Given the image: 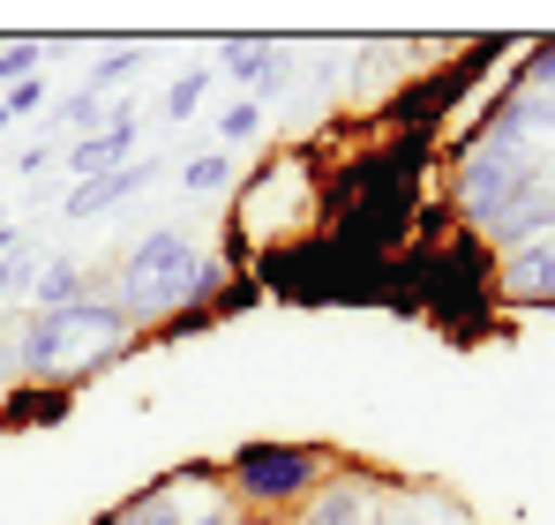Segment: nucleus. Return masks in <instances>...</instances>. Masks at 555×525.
<instances>
[{
    "instance_id": "nucleus-23",
    "label": "nucleus",
    "mask_w": 555,
    "mask_h": 525,
    "mask_svg": "<svg viewBox=\"0 0 555 525\" xmlns=\"http://www.w3.org/2000/svg\"><path fill=\"white\" fill-rule=\"evenodd\" d=\"M0 233H8V203H0Z\"/></svg>"
},
{
    "instance_id": "nucleus-9",
    "label": "nucleus",
    "mask_w": 555,
    "mask_h": 525,
    "mask_svg": "<svg viewBox=\"0 0 555 525\" xmlns=\"http://www.w3.org/2000/svg\"><path fill=\"white\" fill-rule=\"evenodd\" d=\"M225 76H241L248 90H263L271 98L285 76H293V61H285V46H263V38H241V46H225Z\"/></svg>"
},
{
    "instance_id": "nucleus-8",
    "label": "nucleus",
    "mask_w": 555,
    "mask_h": 525,
    "mask_svg": "<svg viewBox=\"0 0 555 525\" xmlns=\"http://www.w3.org/2000/svg\"><path fill=\"white\" fill-rule=\"evenodd\" d=\"M503 293H518V300H555V233L533 241V248H511V262H503Z\"/></svg>"
},
{
    "instance_id": "nucleus-12",
    "label": "nucleus",
    "mask_w": 555,
    "mask_h": 525,
    "mask_svg": "<svg viewBox=\"0 0 555 525\" xmlns=\"http://www.w3.org/2000/svg\"><path fill=\"white\" fill-rule=\"evenodd\" d=\"M225 180H233V158H225V151H195V158L181 166V188H188V195H218Z\"/></svg>"
},
{
    "instance_id": "nucleus-20",
    "label": "nucleus",
    "mask_w": 555,
    "mask_h": 525,
    "mask_svg": "<svg viewBox=\"0 0 555 525\" xmlns=\"http://www.w3.org/2000/svg\"><path fill=\"white\" fill-rule=\"evenodd\" d=\"M0 105H8V120H23V113H38V105H46V84L30 76V84H15V90H8Z\"/></svg>"
},
{
    "instance_id": "nucleus-22",
    "label": "nucleus",
    "mask_w": 555,
    "mask_h": 525,
    "mask_svg": "<svg viewBox=\"0 0 555 525\" xmlns=\"http://www.w3.org/2000/svg\"><path fill=\"white\" fill-rule=\"evenodd\" d=\"M15 241H23V233H0V256H8V248H15Z\"/></svg>"
},
{
    "instance_id": "nucleus-16",
    "label": "nucleus",
    "mask_w": 555,
    "mask_h": 525,
    "mask_svg": "<svg viewBox=\"0 0 555 525\" xmlns=\"http://www.w3.org/2000/svg\"><path fill=\"white\" fill-rule=\"evenodd\" d=\"M203 90H210V68H181L173 90H166V120H188V113L203 105Z\"/></svg>"
},
{
    "instance_id": "nucleus-5",
    "label": "nucleus",
    "mask_w": 555,
    "mask_h": 525,
    "mask_svg": "<svg viewBox=\"0 0 555 525\" xmlns=\"http://www.w3.org/2000/svg\"><path fill=\"white\" fill-rule=\"evenodd\" d=\"M158 174H166V158H151V151H143V158H128L120 174H105V180H76V188L61 195V210H68V218H98V210H113V203L143 195V188H151Z\"/></svg>"
},
{
    "instance_id": "nucleus-7",
    "label": "nucleus",
    "mask_w": 555,
    "mask_h": 525,
    "mask_svg": "<svg viewBox=\"0 0 555 525\" xmlns=\"http://www.w3.org/2000/svg\"><path fill=\"white\" fill-rule=\"evenodd\" d=\"M369 511H375V503H369L361 481H323V488L300 503V518H293V525H369Z\"/></svg>"
},
{
    "instance_id": "nucleus-2",
    "label": "nucleus",
    "mask_w": 555,
    "mask_h": 525,
    "mask_svg": "<svg viewBox=\"0 0 555 525\" xmlns=\"http://www.w3.org/2000/svg\"><path fill=\"white\" fill-rule=\"evenodd\" d=\"M210 285H218V262L195 256V241H188L181 226H158V233H143L128 248L113 293H120L128 316H173V308H195Z\"/></svg>"
},
{
    "instance_id": "nucleus-17",
    "label": "nucleus",
    "mask_w": 555,
    "mask_h": 525,
    "mask_svg": "<svg viewBox=\"0 0 555 525\" xmlns=\"http://www.w3.org/2000/svg\"><path fill=\"white\" fill-rule=\"evenodd\" d=\"M38 61H46V46H23V38H8V46H0V84H8V90L30 84V76H38Z\"/></svg>"
},
{
    "instance_id": "nucleus-24",
    "label": "nucleus",
    "mask_w": 555,
    "mask_h": 525,
    "mask_svg": "<svg viewBox=\"0 0 555 525\" xmlns=\"http://www.w3.org/2000/svg\"><path fill=\"white\" fill-rule=\"evenodd\" d=\"M541 90H548V98H555V76H548V84H541Z\"/></svg>"
},
{
    "instance_id": "nucleus-6",
    "label": "nucleus",
    "mask_w": 555,
    "mask_h": 525,
    "mask_svg": "<svg viewBox=\"0 0 555 525\" xmlns=\"http://www.w3.org/2000/svg\"><path fill=\"white\" fill-rule=\"evenodd\" d=\"M128 151H135V120L120 113L113 128H98V136H83V143L68 151V174H76V180H105V174L128 166Z\"/></svg>"
},
{
    "instance_id": "nucleus-3",
    "label": "nucleus",
    "mask_w": 555,
    "mask_h": 525,
    "mask_svg": "<svg viewBox=\"0 0 555 525\" xmlns=\"http://www.w3.org/2000/svg\"><path fill=\"white\" fill-rule=\"evenodd\" d=\"M548 174L533 151H518V143H503V136H473L465 143V158H459V210L480 226V233H495L526 195H533V180Z\"/></svg>"
},
{
    "instance_id": "nucleus-25",
    "label": "nucleus",
    "mask_w": 555,
    "mask_h": 525,
    "mask_svg": "<svg viewBox=\"0 0 555 525\" xmlns=\"http://www.w3.org/2000/svg\"><path fill=\"white\" fill-rule=\"evenodd\" d=\"M0 128H8V105H0Z\"/></svg>"
},
{
    "instance_id": "nucleus-11",
    "label": "nucleus",
    "mask_w": 555,
    "mask_h": 525,
    "mask_svg": "<svg viewBox=\"0 0 555 525\" xmlns=\"http://www.w3.org/2000/svg\"><path fill=\"white\" fill-rule=\"evenodd\" d=\"M30 300H38V308H76V300H83V270H76V262H46L38 285H30Z\"/></svg>"
},
{
    "instance_id": "nucleus-4",
    "label": "nucleus",
    "mask_w": 555,
    "mask_h": 525,
    "mask_svg": "<svg viewBox=\"0 0 555 525\" xmlns=\"http://www.w3.org/2000/svg\"><path fill=\"white\" fill-rule=\"evenodd\" d=\"M323 473H331V458H323L315 443H241V450H233V465H225L233 496H241V503H256V511L308 503V496L323 488Z\"/></svg>"
},
{
    "instance_id": "nucleus-15",
    "label": "nucleus",
    "mask_w": 555,
    "mask_h": 525,
    "mask_svg": "<svg viewBox=\"0 0 555 525\" xmlns=\"http://www.w3.org/2000/svg\"><path fill=\"white\" fill-rule=\"evenodd\" d=\"M30 285H38V248L15 241V248L0 256V300H8V293H30Z\"/></svg>"
},
{
    "instance_id": "nucleus-21",
    "label": "nucleus",
    "mask_w": 555,
    "mask_h": 525,
    "mask_svg": "<svg viewBox=\"0 0 555 525\" xmlns=\"http://www.w3.org/2000/svg\"><path fill=\"white\" fill-rule=\"evenodd\" d=\"M188 525H241V511H203V518H188Z\"/></svg>"
},
{
    "instance_id": "nucleus-13",
    "label": "nucleus",
    "mask_w": 555,
    "mask_h": 525,
    "mask_svg": "<svg viewBox=\"0 0 555 525\" xmlns=\"http://www.w3.org/2000/svg\"><path fill=\"white\" fill-rule=\"evenodd\" d=\"M369 525H443L436 496H398V503H375Z\"/></svg>"
},
{
    "instance_id": "nucleus-18",
    "label": "nucleus",
    "mask_w": 555,
    "mask_h": 525,
    "mask_svg": "<svg viewBox=\"0 0 555 525\" xmlns=\"http://www.w3.org/2000/svg\"><path fill=\"white\" fill-rule=\"evenodd\" d=\"M61 120H68V128H76V143H83V136H98V128H113V120H120V113H105V105H98L91 90H76V98H68V113H61Z\"/></svg>"
},
{
    "instance_id": "nucleus-14",
    "label": "nucleus",
    "mask_w": 555,
    "mask_h": 525,
    "mask_svg": "<svg viewBox=\"0 0 555 525\" xmlns=\"http://www.w3.org/2000/svg\"><path fill=\"white\" fill-rule=\"evenodd\" d=\"M143 61H151V53H143V46H113V53H105V61H98V68H91V84H83V90H91V98H98V90L128 84V76H135V68H143Z\"/></svg>"
},
{
    "instance_id": "nucleus-10",
    "label": "nucleus",
    "mask_w": 555,
    "mask_h": 525,
    "mask_svg": "<svg viewBox=\"0 0 555 525\" xmlns=\"http://www.w3.org/2000/svg\"><path fill=\"white\" fill-rule=\"evenodd\" d=\"M195 511H188V481H158V488H143V496H128L120 511H113V525H188Z\"/></svg>"
},
{
    "instance_id": "nucleus-19",
    "label": "nucleus",
    "mask_w": 555,
    "mask_h": 525,
    "mask_svg": "<svg viewBox=\"0 0 555 525\" xmlns=\"http://www.w3.org/2000/svg\"><path fill=\"white\" fill-rule=\"evenodd\" d=\"M218 136H225V143H248V136H263V105H256V98H241L233 113H218Z\"/></svg>"
},
{
    "instance_id": "nucleus-1",
    "label": "nucleus",
    "mask_w": 555,
    "mask_h": 525,
    "mask_svg": "<svg viewBox=\"0 0 555 525\" xmlns=\"http://www.w3.org/2000/svg\"><path fill=\"white\" fill-rule=\"evenodd\" d=\"M128 331H135V316L120 300H91V293L76 308H30L23 323L0 331V368H23L30 383H76L128 346Z\"/></svg>"
}]
</instances>
